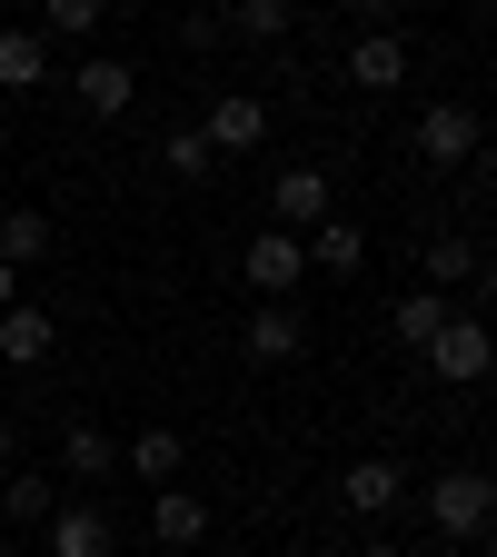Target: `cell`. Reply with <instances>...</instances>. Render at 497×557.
<instances>
[{
	"instance_id": "7a4b0ae2",
	"label": "cell",
	"mask_w": 497,
	"mask_h": 557,
	"mask_svg": "<svg viewBox=\"0 0 497 557\" xmlns=\"http://www.w3.org/2000/svg\"><path fill=\"white\" fill-rule=\"evenodd\" d=\"M418 359H428V369H438L448 388H477V379H487V359H497V348H487V329H477L468 309H448V319H438V338H428V348H418Z\"/></svg>"
},
{
	"instance_id": "5b68a950",
	"label": "cell",
	"mask_w": 497,
	"mask_h": 557,
	"mask_svg": "<svg viewBox=\"0 0 497 557\" xmlns=\"http://www.w3.org/2000/svg\"><path fill=\"white\" fill-rule=\"evenodd\" d=\"M309 278V249L289 239V230H269V239H249V289H269V299H289Z\"/></svg>"
},
{
	"instance_id": "9c48e42d",
	"label": "cell",
	"mask_w": 497,
	"mask_h": 557,
	"mask_svg": "<svg viewBox=\"0 0 497 557\" xmlns=\"http://www.w3.org/2000/svg\"><path fill=\"white\" fill-rule=\"evenodd\" d=\"M120 468H129V478H150V487H179V468H189V438H179V429H139V438L120 448Z\"/></svg>"
},
{
	"instance_id": "8fae6325",
	"label": "cell",
	"mask_w": 497,
	"mask_h": 557,
	"mask_svg": "<svg viewBox=\"0 0 497 557\" xmlns=\"http://www.w3.org/2000/svg\"><path fill=\"white\" fill-rule=\"evenodd\" d=\"M348 81H359V90H398V81H408V40H398V30H359Z\"/></svg>"
},
{
	"instance_id": "8992f818",
	"label": "cell",
	"mask_w": 497,
	"mask_h": 557,
	"mask_svg": "<svg viewBox=\"0 0 497 557\" xmlns=\"http://www.w3.org/2000/svg\"><path fill=\"white\" fill-rule=\"evenodd\" d=\"M269 209H278V230H319L328 220V170H278V189H269Z\"/></svg>"
},
{
	"instance_id": "ba28073f",
	"label": "cell",
	"mask_w": 497,
	"mask_h": 557,
	"mask_svg": "<svg viewBox=\"0 0 497 557\" xmlns=\"http://www.w3.org/2000/svg\"><path fill=\"white\" fill-rule=\"evenodd\" d=\"M418 150H428L438 170H458V160H477V110H458V100H438L428 120H418Z\"/></svg>"
},
{
	"instance_id": "30bf717a",
	"label": "cell",
	"mask_w": 497,
	"mask_h": 557,
	"mask_svg": "<svg viewBox=\"0 0 497 557\" xmlns=\"http://www.w3.org/2000/svg\"><path fill=\"white\" fill-rule=\"evenodd\" d=\"M50 348H60V319H40V309H0V359H11V369H40L50 359Z\"/></svg>"
},
{
	"instance_id": "3957f363",
	"label": "cell",
	"mask_w": 497,
	"mask_h": 557,
	"mask_svg": "<svg viewBox=\"0 0 497 557\" xmlns=\"http://www.w3.org/2000/svg\"><path fill=\"white\" fill-rule=\"evenodd\" d=\"M199 139H209V160H229V150H259V139H269V110H259L249 90H229V100H209Z\"/></svg>"
},
{
	"instance_id": "2e32d148",
	"label": "cell",
	"mask_w": 497,
	"mask_h": 557,
	"mask_svg": "<svg viewBox=\"0 0 497 557\" xmlns=\"http://www.w3.org/2000/svg\"><path fill=\"white\" fill-rule=\"evenodd\" d=\"M150 537H160V547H199V537H209V498H189V487H160Z\"/></svg>"
},
{
	"instance_id": "e0dca14e",
	"label": "cell",
	"mask_w": 497,
	"mask_h": 557,
	"mask_svg": "<svg viewBox=\"0 0 497 557\" xmlns=\"http://www.w3.org/2000/svg\"><path fill=\"white\" fill-rule=\"evenodd\" d=\"M50 81V40L40 30H0V90H40Z\"/></svg>"
},
{
	"instance_id": "cb8c5ba5",
	"label": "cell",
	"mask_w": 497,
	"mask_h": 557,
	"mask_svg": "<svg viewBox=\"0 0 497 557\" xmlns=\"http://www.w3.org/2000/svg\"><path fill=\"white\" fill-rule=\"evenodd\" d=\"M229 30H249V40H278V30H289V0H239V11H229Z\"/></svg>"
},
{
	"instance_id": "4316f807",
	"label": "cell",
	"mask_w": 497,
	"mask_h": 557,
	"mask_svg": "<svg viewBox=\"0 0 497 557\" xmlns=\"http://www.w3.org/2000/svg\"><path fill=\"white\" fill-rule=\"evenodd\" d=\"M359 557H408V547H388V537H369V547H359Z\"/></svg>"
},
{
	"instance_id": "6da1fadb",
	"label": "cell",
	"mask_w": 497,
	"mask_h": 557,
	"mask_svg": "<svg viewBox=\"0 0 497 557\" xmlns=\"http://www.w3.org/2000/svg\"><path fill=\"white\" fill-rule=\"evenodd\" d=\"M487 518H497L487 468H438V478H428V528H438V537H487Z\"/></svg>"
},
{
	"instance_id": "5bb4252c",
	"label": "cell",
	"mask_w": 497,
	"mask_h": 557,
	"mask_svg": "<svg viewBox=\"0 0 497 557\" xmlns=\"http://www.w3.org/2000/svg\"><path fill=\"white\" fill-rule=\"evenodd\" d=\"M299 249H309V269H328V278H359V269H369V239L348 230V220H319Z\"/></svg>"
},
{
	"instance_id": "ffe728a7",
	"label": "cell",
	"mask_w": 497,
	"mask_h": 557,
	"mask_svg": "<svg viewBox=\"0 0 497 557\" xmlns=\"http://www.w3.org/2000/svg\"><path fill=\"white\" fill-rule=\"evenodd\" d=\"M438 319H448V299H438V289H408V299L388 309V329H398V348H428V338H438Z\"/></svg>"
},
{
	"instance_id": "44dd1931",
	"label": "cell",
	"mask_w": 497,
	"mask_h": 557,
	"mask_svg": "<svg viewBox=\"0 0 497 557\" xmlns=\"http://www.w3.org/2000/svg\"><path fill=\"white\" fill-rule=\"evenodd\" d=\"M50 508H60V487H50L40 468H30V478H11V487H0V518H11V528H40Z\"/></svg>"
},
{
	"instance_id": "277c9868",
	"label": "cell",
	"mask_w": 497,
	"mask_h": 557,
	"mask_svg": "<svg viewBox=\"0 0 497 557\" xmlns=\"http://www.w3.org/2000/svg\"><path fill=\"white\" fill-rule=\"evenodd\" d=\"M70 90H80V110H90V120H120V110L139 100V70L100 50V60H80V70H70Z\"/></svg>"
},
{
	"instance_id": "d6986e66",
	"label": "cell",
	"mask_w": 497,
	"mask_h": 557,
	"mask_svg": "<svg viewBox=\"0 0 497 557\" xmlns=\"http://www.w3.org/2000/svg\"><path fill=\"white\" fill-rule=\"evenodd\" d=\"M418 269H428V289H438V299H448V289H468V278H477V269H487V259H477V249H468V239H428V249H418Z\"/></svg>"
},
{
	"instance_id": "52a82bcc",
	"label": "cell",
	"mask_w": 497,
	"mask_h": 557,
	"mask_svg": "<svg viewBox=\"0 0 497 557\" xmlns=\"http://www.w3.org/2000/svg\"><path fill=\"white\" fill-rule=\"evenodd\" d=\"M338 498L359 508V518H388V508L408 498V468H398V458H359V468L338 478Z\"/></svg>"
},
{
	"instance_id": "603a6c76",
	"label": "cell",
	"mask_w": 497,
	"mask_h": 557,
	"mask_svg": "<svg viewBox=\"0 0 497 557\" xmlns=\"http://www.w3.org/2000/svg\"><path fill=\"white\" fill-rule=\"evenodd\" d=\"M100 11H110V0H40V30L80 40V30H100Z\"/></svg>"
},
{
	"instance_id": "d4e9b609",
	"label": "cell",
	"mask_w": 497,
	"mask_h": 557,
	"mask_svg": "<svg viewBox=\"0 0 497 557\" xmlns=\"http://www.w3.org/2000/svg\"><path fill=\"white\" fill-rule=\"evenodd\" d=\"M348 11H359V21H369V30H378V21H388V11H398V0H348Z\"/></svg>"
},
{
	"instance_id": "4fadbf2b",
	"label": "cell",
	"mask_w": 497,
	"mask_h": 557,
	"mask_svg": "<svg viewBox=\"0 0 497 557\" xmlns=\"http://www.w3.org/2000/svg\"><path fill=\"white\" fill-rule=\"evenodd\" d=\"M60 468L70 478H120V438L90 429V418H70V429H60Z\"/></svg>"
},
{
	"instance_id": "7c38bea8",
	"label": "cell",
	"mask_w": 497,
	"mask_h": 557,
	"mask_svg": "<svg viewBox=\"0 0 497 557\" xmlns=\"http://www.w3.org/2000/svg\"><path fill=\"white\" fill-rule=\"evenodd\" d=\"M299 348H309V319H299L289 299H269V309L249 319V359H269V369H278V359H299Z\"/></svg>"
},
{
	"instance_id": "9a60e30c",
	"label": "cell",
	"mask_w": 497,
	"mask_h": 557,
	"mask_svg": "<svg viewBox=\"0 0 497 557\" xmlns=\"http://www.w3.org/2000/svg\"><path fill=\"white\" fill-rule=\"evenodd\" d=\"M50 557H110V518L100 508H50Z\"/></svg>"
},
{
	"instance_id": "f546056e",
	"label": "cell",
	"mask_w": 497,
	"mask_h": 557,
	"mask_svg": "<svg viewBox=\"0 0 497 557\" xmlns=\"http://www.w3.org/2000/svg\"><path fill=\"white\" fill-rule=\"evenodd\" d=\"M0 11H11V0H0Z\"/></svg>"
},
{
	"instance_id": "ac0fdd59",
	"label": "cell",
	"mask_w": 497,
	"mask_h": 557,
	"mask_svg": "<svg viewBox=\"0 0 497 557\" xmlns=\"http://www.w3.org/2000/svg\"><path fill=\"white\" fill-rule=\"evenodd\" d=\"M60 249V230L40 220V209H11V220H0V269H30V259H50Z\"/></svg>"
},
{
	"instance_id": "83f0119b",
	"label": "cell",
	"mask_w": 497,
	"mask_h": 557,
	"mask_svg": "<svg viewBox=\"0 0 497 557\" xmlns=\"http://www.w3.org/2000/svg\"><path fill=\"white\" fill-rule=\"evenodd\" d=\"M0 309H11V269H0Z\"/></svg>"
},
{
	"instance_id": "484cf974",
	"label": "cell",
	"mask_w": 497,
	"mask_h": 557,
	"mask_svg": "<svg viewBox=\"0 0 497 557\" xmlns=\"http://www.w3.org/2000/svg\"><path fill=\"white\" fill-rule=\"evenodd\" d=\"M11 448H21V418H11V408H0V458H11Z\"/></svg>"
},
{
	"instance_id": "f1b7e54d",
	"label": "cell",
	"mask_w": 497,
	"mask_h": 557,
	"mask_svg": "<svg viewBox=\"0 0 497 557\" xmlns=\"http://www.w3.org/2000/svg\"><path fill=\"white\" fill-rule=\"evenodd\" d=\"M0 557H11V537H0Z\"/></svg>"
},
{
	"instance_id": "7402d4cb",
	"label": "cell",
	"mask_w": 497,
	"mask_h": 557,
	"mask_svg": "<svg viewBox=\"0 0 497 557\" xmlns=\"http://www.w3.org/2000/svg\"><path fill=\"white\" fill-rule=\"evenodd\" d=\"M160 170H170V180H209L220 160H209V139H199V129H170V139H160Z\"/></svg>"
}]
</instances>
